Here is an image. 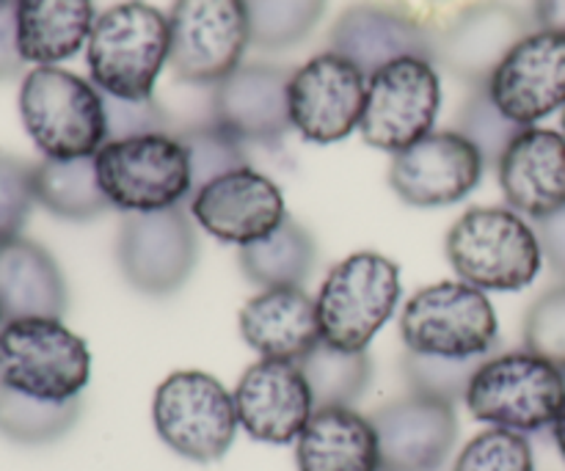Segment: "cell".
<instances>
[{
  "label": "cell",
  "mask_w": 565,
  "mask_h": 471,
  "mask_svg": "<svg viewBox=\"0 0 565 471\" xmlns=\"http://www.w3.org/2000/svg\"><path fill=\"white\" fill-rule=\"evenodd\" d=\"M88 77L103 94L143 103L169 64V17L147 0H121L97 14L86 44Z\"/></svg>",
  "instance_id": "cell-1"
},
{
  "label": "cell",
  "mask_w": 565,
  "mask_h": 471,
  "mask_svg": "<svg viewBox=\"0 0 565 471\" xmlns=\"http://www.w3.org/2000/svg\"><path fill=\"white\" fill-rule=\"evenodd\" d=\"M458 279L483 292H519L544 268L539 232L511 207H472L445 237Z\"/></svg>",
  "instance_id": "cell-2"
},
{
  "label": "cell",
  "mask_w": 565,
  "mask_h": 471,
  "mask_svg": "<svg viewBox=\"0 0 565 471\" xmlns=\"http://www.w3.org/2000/svg\"><path fill=\"white\" fill-rule=\"evenodd\" d=\"M20 119L50 160L94 158L108 141L103 92L61 66H33L20 86Z\"/></svg>",
  "instance_id": "cell-3"
},
{
  "label": "cell",
  "mask_w": 565,
  "mask_h": 471,
  "mask_svg": "<svg viewBox=\"0 0 565 471\" xmlns=\"http://www.w3.org/2000/svg\"><path fill=\"white\" fill-rule=\"evenodd\" d=\"M92 378V353L61 320L25 318L0 325V386L44 403H70Z\"/></svg>",
  "instance_id": "cell-4"
},
{
  "label": "cell",
  "mask_w": 565,
  "mask_h": 471,
  "mask_svg": "<svg viewBox=\"0 0 565 471\" xmlns=\"http://www.w3.org/2000/svg\"><path fill=\"white\" fill-rule=\"evenodd\" d=\"M463 403L478 422L491 428L539 433L563 411L565 373L527 347L497 353L480 364Z\"/></svg>",
  "instance_id": "cell-5"
},
{
  "label": "cell",
  "mask_w": 565,
  "mask_h": 471,
  "mask_svg": "<svg viewBox=\"0 0 565 471\" xmlns=\"http://www.w3.org/2000/svg\"><path fill=\"white\" fill-rule=\"evenodd\" d=\"M401 340L419 356L489 358L500 340V320L489 296L467 281H436L408 298L401 312Z\"/></svg>",
  "instance_id": "cell-6"
},
{
  "label": "cell",
  "mask_w": 565,
  "mask_h": 471,
  "mask_svg": "<svg viewBox=\"0 0 565 471\" xmlns=\"http://www.w3.org/2000/svg\"><path fill=\"white\" fill-rule=\"evenodd\" d=\"M94 165L110 207L127 215L174 210L191 199V163L174 132L105 141Z\"/></svg>",
  "instance_id": "cell-7"
},
{
  "label": "cell",
  "mask_w": 565,
  "mask_h": 471,
  "mask_svg": "<svg viewBox=\"0 0 565 471\" xmlns=\"http://www.w3.org/2000/svg\"><path fill=\"white\" fill-rule=\"evenodd\" d=\"M401 268L375 251L340 259L320 285L318 318L323 342L340 351H367L401 303Z\"/></svg>",
  "instance_id": "cell-8"
},
{
  "label": "cell",
  "mask_w": 565,
  "mask_h": 471,
  "mask_svg": "<svg viewBox=\"0 0 565 471\" xmlns=\"http://www.w3.org/2000/svg\"><path fill=\"white\" fill-rule=\"evenodd\" d=\"M152 425L171 452L193 463L221 461L241 428L232 392L202 370L171 373L154 389Z\"/></svg>",
  "instance_id": "cell-9"
},
{
  "label": "cell",
  "mask_w": 565,
  "mask_h": 471,
  "mask_svg": "<svg viewBox=\"0 0 565 471\" xmlns=\"http://www.w3.org/2000/svg\"><path fill=\"white\" fill-rule=\"evenodd\" d=\"M169 66L188 86H218L252 44L246 0H174L169 9Z\"/></svg>",
  "instance_id": "cell-10"
},
{
  "label": "cell",
  "mask_w": 565,
  "mask_h": 471,
  "mask_svg": "<svg viewBox=\"0 0 565 471\" xmlns=\"http://www.w3.org/2000/svg\"><path fill=\"white\" fill-rule=\"evenodd\" d=\"M199 263L196 221L182 207L125 215L116 235V265L136 292L166 298L188 285Z\"/></svg>",
  "instance_id": "cell-11"
},
{
  "label": "cell",
  "mask_w": 565,
  "mask_h": 471,
  "mask_svg": "<svg viewBox=\"0 0 565 471\" xmlns=\"http://www.w3.org/2000/svg\"><path fill=\"white\" fill-rule=\"evenodd\" d=\"M441 108V81L434 61L401 58L367 77L362 132L381 152H403L434 132Z\"/></svg>",
  "instance_id": "cell-12"
},
{
  "label": "cell",
  "mask_w": 565,
  "mask_h": 471,
  "mask_svg": "<svg viewBox=\"0 0 565 471\" xmlns=\"http://www.w3.org/2000/svg\"><path fill=\"white\" fill-rule=\"evenodd\" d=\"M367 97V77L348 58L318 53L290 75L292 130L312 143H337L359 130Z\"/></svg>",
  "instance_id": "cell-13"
},
{
  "label": "cell",
  "mask_w": 565,
  "mask_h": 471,
  "mask_svg": "<svg viewBox=\"0 0 565 471\" xmlns=\"http://www.w3.org/2000/svg\"><path fill=\"white\" fill-rule=\"evenodd\" d=\"M530 33V20L516 6L505 0H478L463 6L434 33V64L467 86H489L497 66Z\"/></svg>",
  "instance_id": "cell-14"
},
{
  "label": "cell",
  "mask_w": 565,
  "mask_h": 471,
  "mask_svg": "<svg viewBox=\"0 0 565 471\" xmlns=\"http://www.w3.org/2000/svg\"><path fill=\"white\" fill-rule=\"evenodd\" d=\"M478 149L456 130H434L392 154L390 185L403 204L447 207L467 199L483 180Z\"/></svg>",
  "instance_id": "cell-15"
},
{
  "label": "cell",
  "mask_w": 565,
  "mask_h": 471,
  "mask_svg": "<svg viewBox=\"0 0 565 471\" xmlns=\"http://www.w3.org/2000/svg\"><path fill=\"white\" fill-rule=\"evenodd\" d=\"M191 218L221 243L248 246L279 229L287 218L285 193L252 165L230 171L199 188L191 199Z\"/></svg>",
  "instance_id": "cell-16"
},
{
  "label": "cell",
  "mask_w": 565,
  "mask_h": 471,
  "mask_svg": "<svg viewBox=\"0 0 565 471\" xmlns=\"http://www.w3.org/2000/svg\"><path fill=\"white\" fill-rule=\"evenodd\" d=\"M329 50L370 77L401 58L434 61V31L406 9L381 0H356L331 25Z\"/></svg>",
  "instance_id": "cell-17"
},
{
  "label": "cell",
  "mask_w": 565,
  "mask_h": 471,
  "mask_svg": "<svg viewBox=\"0 0 565 471\" xmlns=\"http://www.w3.org/2000/svg\"><path fill=\"white\" fill-rule=\"evenodd\" d=\"M232 397L241 428L263 445H292L315 414L298 362L259 358L241 375Z\"/></svg>",
  "instance_id": "cell-18"
},
{
  "label": "cell",
  "mask_w": 565,
  "mask_h": 471,
  "mask_svg": "<svg viewBox=\"0 0 565 471\" xmlns=\"http://www.w3.org/2000/svg\"><path fill=\"white\" fill-rule=\"evenodd\" d=\"M497 108L522 127H533L565 105V36L533 31L489 81Z\"/></svg>",
  "instance_id": "cell-19"
},
{
  "label": "cell",
  "mask_w": 565,
  "mask_h": 471,
  "mask_svg": "<svg viewBox=\"0 0 565 471\" xmlns=\"http://www.w3.org/2000/svg\"><path fill=\"white\" fill-rule=\"evenodd\" d=\"M379 436L381 471H439L458 441L456 406L406 395L370 417Z\"/></svg>",
  "instance_id": "cell-20"
},
{
  "label": "cell",
  "mask_w": 565,
  "mask_h": 471,
  "mask_svg": "<svg viewBox=\"0 0 565 471\" xmlns=\"http://www.w3.org/2000/svg\"><path fill=\"white\" fill-rule=\"evenodd\" d=\"M290 75L276 64H241L213 86L210 119L241 143H279L292 130Z\"/></svg>",
  "instance_id": "cell-21"
},
{
  "label": "cell",
  "mask_w": 565,
  "mask_h": 471,
  "mask_svg": "<svg viewBox=\"0 0 565 471\" xmlns=\"http://www.w3.org/2000/svg\"><path fill=\"white\" fill-rule=\"evenodd\" d=\"M497 180L513 213L544 221L565 207V138L546 127H527L497 163Z\"/></svg>",
  "instance_id": "cell-22"
},
{
  "label": "cell",
  "mask_w": 565,
  "mask_h": 471,
  "mask_svg": "<svg viewBox=\"0 0 565 471\" xmlns=\"http://www.w3.org/2000/svg\"><path fill=\"white\" fill-rule=\"evenodd\" d=\"M241 336L259 358L301 362L323 342L318 303L303 287H270L241 309Z\"/></svg>",
  "instance_id": "cell-23"
},
{
  "label": "cell",
  "mask_w": 565,
  "mask_h": 471,
  "mask_svg": "<svg viewBox=\"0 0 565 471\" xmlns=\"http://www.w3.org/2000/svg\"><path fill=\"white\" fill-rule=\"evenodd\" d=\"M70 307V287L53 254L36 240L0 243V312L3 323L25 318L61 320Z\"/></svg>",
  "instance_id": "cell-24"
},
{
  "label": "cell",
  "mask_w": 565,
  "mask_h": 471,
  "mask_svg": "<svg viewBox=\"0 0 565 471\" xmlns=\"http://www.w3.org/2000/svg\"><path fill=\"white\" fill-rule=\"evenodd\" d=\"M298 471H381L379 436L356 408H318L296 441Z\"/></svg>",
  "instance_id": "cell-25"
},
{
  "label": "cell",
  "mask_w": 565,
  "mask_h": 471,
  "mask_svg": "<svg viewBox=\"0 0 565 471\" xmlns=\"http://www.w3.org/2000/svg\"><path fill=\"white\" fill-rule=\"evenodd\" d=\"M94 0H17V42L25 64L55 66L88 44Z\"/></svg>",
  "instance_id": "cell-26"
},
{
  "label": "cell",
  "mask_w": 565,
  "mask_h": 471,
  "mask_svg": "<svg viewBox=\"0 0 565 471\" xmlns=\"http://www.w3.org/2000/svg\"><path fill=\"white\" fill-rule=\"evenodd\" d=\"M243 276L259 290L270 287H301L318 265V243L307 226L287 215L285 224L268 237L248 243L237 251Z\"/></svg>",
  "instance_id": "cell-27"
},
{
  "label": "cell",
  "mask_w": 565,
  "mask_h": 471,
  "mask_svg": "<svg viewBox=\"0 0 565 471\" xmlns=\"http://www.w3.org/2000/svg\"><path fill=\"white\" fill-rule=\"evenodd\" d=\"M36 204L64 221H92L110 207L97 180L94 158L50 160L36 163L33 174Z\"/></svg>",
  "instance_id": "cell-28"
},
{
  "label": "cell",
  "mask_w": 565,
  "mask_h": 471,
  "mask_svg": "<svg viewBox=\"0 0 565 471\" xmlns=\"http://www.w3.org/2000/svg\"><path fill=\"white\" fill-rule=\"evenodd\" d=\"M298 367L312 392L315 411L353 408L373 381V358L367 356V351H340L329 342H320L298 362Z\"/></svg>",
  "instance_id": "cell-29"
},
{
  "label": "cell",
  "mask_w": 565,
  "mask_h": 471,
  "mask_svg": "<svg viewBox=\"0 0 565 471\" xmlns=\"http://www.w3.org/2000/svg\"><path fill=\"white\" fill-rule=\"evenodd\" d=\"M81 419V397L44 403L0 386V436L22 447H42L64 439Z\"/></svg>",
  "instance_id": "cell-30"
},
{
  "label": "cell",
  "mask_w": 565,
  "mask_h": 471,
  "mask_svg": "<svg viewBox=\"0 0 565 471\" xmlns=\"http://www.w3.org/2000/svg\"><path fill=\"white\" fill-rule=\"evenodd\" d=\"M329 0H246L252 47L276 53L301 44L323 20Z\"/></svg>",
  "instance_id": "cell-31"
},
{
  "label": "cell",
  "mask_w": 565,
  "mask_h": 471,
  "mask_svg": "<svg viewBox=\"0 0 565 471\" xmlns=\"http://www.w3.org/2000/svg\"><path fill=\"white\" fill-rule=\"evenodd\" d=\"M522 130H527V127L516 125V121L508 119L497 108V103L489 94V86L472 88L456 116V132H461L478 149L486 165L500 163L505 149L522 136Z\"/></svg>",
  "instance_id": "cell-32"
},
{
  "label": "cell",
  "mask_w": 565,
  "mask_h": 471,
  "mask_svg": "<svg viewBox=\"0 0 565 471\" xmlns=\"http://www.w3.org/2000/svg\"><path fill=\"white\" fill-rule=\"evenodd\" d=\"M174 136L182 141L188 152V163H191V196L207 182L248 165L243 143L235 136H230L224 127L215 125L213 119L204 121V125L185 127Z\"/></svg>",
  "instance_id": "cell-33"
},
{
  "label": "cell",
  "mask_w": 565,
  "mask_h": 471,
  "mask_svg": "<svg viewBox=\"0 0 565 471\" xmlns=\"http://www.w3.org/2000/svg\"><path fill=\"white\" fill-rule=\"evenodd\" d=\"M486 358H472V362H456V358L439 356H419V353H403V375L412 389V395L434 397L456 406L458 400H467L469 384Z\"/></svg>",
  "instance_id": "cell-34"
},
{
  "label": "cell",
  "mask_w": 565,
  "mask_h": 471,
  "mask_svg": "<svg viewBox=\"0 0 565 471\" xmlns=\"http://www.w3.org/2000/svg\"><path fill=\"white\" fill-rule=\"evenodd\" d=\"M450 471H535L527 436L505 428H489L469 439Z\"/></svg>",
  "instance_id": "cell-35"
},
{
  "label": "cell",
  "mask_w": 565,
  "mask_h": 471,
  "mask_svg": "<svg viewBox=\"0 0 565 471\" xmlns=\"http://www.w3.org/2000/svg\"><path fill=\"white\" fill-rule=\"evenodd\" d=\"M524 347L565 373V281L541 292L527 309Z\"/></svg>",
  "instance_id": "cell-36"
},
{
  "label": "cell",
  "mask_w": 565,
  "mask_h": 471,
  "mask_svg": "<svg viewBox=\"0 0 565 471\" xmlns=\"http://www.w3.org/2000/svg\"><path fill=\"white\" fill-rule=\"evenodd\" d=\"M36 163L0 152V243L22 235L36 204Z\"/></svg>",
  "instance_id": "cell-37"
},
{
  "label": "cell",
  "mask_w": 565,
  "mask_h": 471,
  "mask_svg": "<svg viewBox=\"0 0 565 471\" xmlns=\"http://www.w3.org/2000/svg\"><path fill=\"white\" fill-rule=\"evenodd\" d=\"M105 121H108V141L119 138L149 136V132H171V119L158 99H143V103H130V99H116L103 94Z\"/></svg>",
  "instance_id": "cell-38"
},
{
  "label": "cell",
  "mask_w": 565,
  "mask_h": 471,
  "mask_svg": "<svg viewBox=\"0 0 565 471\" xmlns=\"http://www.w3.org/2000/svg\"><path fill=\"white\" fill-rule=\"evenodd\" d=\"M25 58L17 42V0H3L0 3V81L22 75Z\"/></svg>",
  "instance_id": "cell-39"
},
{
  "label": "cell",
  "mask_w": 565,
  "mask_h": 471,
  "mask_svg": "<svg viewBox=\"0 0 565 471\" xmlns=\"http://www.w3.org/2000/svg\"><path fill=\"white\" fill-rule=\"evenodd\" d=\"M535 232H539L544 263L550 265L552 274L565 279V207L557 210V213H552L550 218L539 221Z\"/></svg>",
  "instance_id": "cell-40"
},
{
  "label": "cell",
  "mask_w": 565,
  "mask_h": 471,
  "mask_svg": "<svg viewBox=\"0 0 565 471\" xmlns=\"http://www.w3.org/2000/svg\"><path fill=\"white\" fill-rule=\"evenodd\" d=\"M533 17L539 31L565 36V0H533Z\"/></svg>",
  "instance_id": "cell-41"
},
{
  "label": "cell",
  "mask_w": 565,
  "mask_h": 471,
  "mask_svg": "<svg viewBox=\"0 0 565 471\" xmlns=\"http://www.w3.org/2000/svg\"><path fill=\"white\" fill-rule=\"evenodd\" d=\"M552 436H555L557 452H561V458H563V463H565V406H563V411L557 414L555 425H552Z\"/></svg>",
  "instance_id": "cell-42"
},
{
  "label": "cell",
  "mask_w": 565,
  "mask_h": 471,
  "mask_svg": "<svg viewBox=\"0 0 565 471\" xmlns=\"http://www.w3.org/2000/svg\"><path fill=\"white\" fill-rule=\"evenodd\" d=\"M561 127H563V138H565V105H563V110H561Z\"/></svg>",
  "instance_id": "cell-43"
},
{
  "label": "cell",
  "mask_w": 565,
  "mask_h": 471,
  "mask_svg": "<svg viewBox=\"0 0 565 471\" xmlns=\"http://www.w3.org/2000/svg\"><path fill=\"white\" fill-rule=\"evenodd\" d=\"M0 325H3V312H0Z\"/></svg>",
  "instance_id": "cell-44"
},
{
  "label": "cell",
  "mask_w": 565,
  "mask_h": 471,
  "mask_svg": "<svg viewBox=\"0 0 565 471\" xmlns=\"http://www.w3.org/2000/svg\"><path fill=\"white\" fill-rule=\"evenodd\" d=\"M0 3H3V0H0Z\"/></svg>",
  "instance_id": "cell-45"
}]
</instances>
